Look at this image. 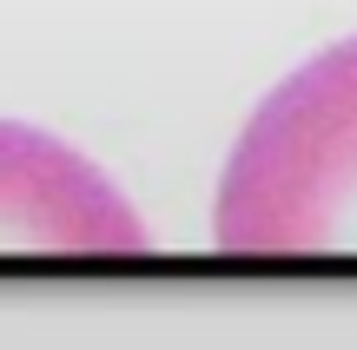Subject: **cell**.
<instances>
[{
	"label": "cell",
	"mask_w": 357,
	"mask_h": 350,
	"mask_svg": "<svg viewBox=\"0 0 357 350\" xmlns=\"http://www.w3.org/2000/svg\"><path fill=\"white\" fill-rule=\"evenodd\" d=\"M212 232L225 258L252 264L357 258V40L305 60L252 113Z\"/></svg>",
	"instance_id": "cell-1"
},
{
	"label": "cell",
	"mask_w": 357,
	"mask_h": 350,
	"mask_svg": "<svg viewBox=\"0 0 357 350\" xmlns=\"http://www.w3.org/2000/svg\"><path fill=\"white\" fill-rule=\"evenodd\" d=\"M0 258H153V232L93 159L0 119Z\"/></svg>",
	"instance_id": "cell-2"
}]
</instances>
